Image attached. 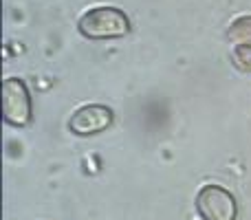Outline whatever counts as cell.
<instances>
[{
	"instance_id": "obj_1",
	"label": "cell",
	"mask_w": 251,
	"mask_h": 220,
	"mask_svg": "<svg viewBox=\"0 0 251 220\" xmlns=\"http://www.w3.org/2000/svg\"><path fill=\"white\" fill-rule=\"evenodd\" d=\"M132 24L124 9L93 7L77 20V31L88 40H115L130 33Z\"/></svg>"
},
{
	"instance_id": "obj_3",
	"label": "cell",
	"mask_w": 251,
	"mask_h": 220,
	"mask_svg": "<svg viewBox=\"0 0 251 220\" xmlns=\"http://www.w3.org/2000/svg\"><path fill=\"white\" fill-rule=\"evenodd\" d=\"M196 212L203 220H236L238 203L236 196L223 185H203L196 194Z\"/></svg>"
},
{
	"instance_id": "obj_2",
	"label": "cell",
	"mask_w": 251,
	"mask_h": 220,
	"mask_svg": "<svg viewBox=\"0 0 251 220\" xmlns=\"http://www.w3.org/2000/svg\"><path fill=\"white\" fill-rule=\"evenodd\" d=\"M2 117L13 128H26L33 119V104L26 84L20 77H7L2 82Z\"/></svg>"
},
{
	"instance_id": "obj_4",
	"label": "cell",
	"mask_w": 251,
	"mask_h": 220,
	"mask_svg": "<svg viewBox=\"0 0 251 220\" xmlns=\"http://www.w3.org/2000/svg\"><path fill=\"white\" fill-rule=\"evenodd\" d=\"M115 121V112L104 104H86L79 106L77 110L71 115L69 128L73 134L79 137H91V134H100L108 130Z\"/></svg>"
},
{
	"instance_id": "obj_5",
	"label": "cell",
	"mask_w": 251,
	"mask_h": 220,
	"mask_svg": "<svg viewBox=\"0 0 251 220\" xmlns=\"http://www.w3.org/2000/svg\"><path fill=\"white\" fill-rule=\"evenodd\" d=\"M227 38L236 44H251V16H240L227 26Z\"/></svg>"
},
{
	"instance_id": "obj_6",
	"label": "cell",
	"mask_w": 251,
	"mask_h": 220,
	"mask_svg": "<svg viewBox=\"0 0 251 220\" xmlns=\"http://www.w3.org/2000/svg\"><path fill=\"white\" fill-rule=\"evenodd\" d=\"M229 62L240 73H251V44H236L229 53Z\"/></svg>"
}]
</instances>
